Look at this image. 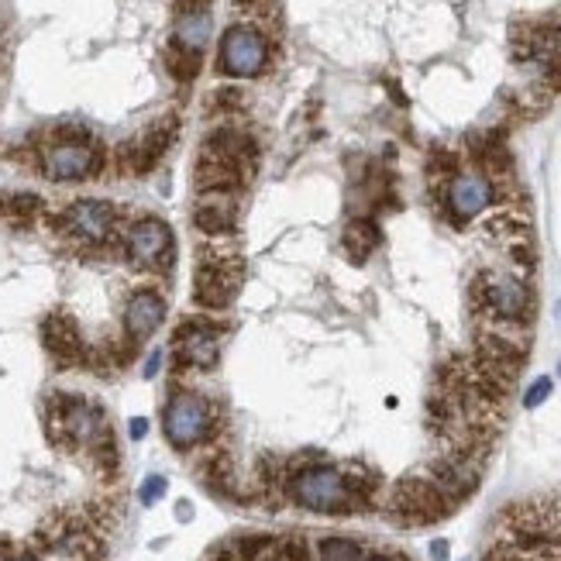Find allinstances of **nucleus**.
Listing matches in <instances>:
<instances>
[{
  "mask_svg": "<svg viewBox=\"0 0 561 561\" xmlns=\"http://www.w3.org/2000/svg\"><path fill=\"white\" fill-rule=\"evenodd\" d=\"M286 486H290L293 503L303 506V510L334 513V517L362 510L352 496V489H348L345 472L334 469V465H321V462L296 465V469L290 472V479H286Z\"/></svg>",
  "mask_w": 561,
  "mask_h": 561,
  "instance_id": "obj_1",
  "label": "nucleus"
},
{
  "mask_svg": "<svg viewBox=\"0 0 561 561\" xmlns=\"http://www.w3.org/2000/svg\"><path fill=\"white\" fill-rule=\"evenodd\" d=\"M469 300L475 310H489L503 324H527L534 314L531 286L517 276H489V272H479L469 286Z\"/></svg>",
  "mask_w": 561,
  "mask_h": 561,
  "instance_id": "obj_2",
  "label": "nucleus"
},
{
  "mask_svg": "<svg viewBox=\"0 0 561 561\" xmlns=\"http://www.w3.org/2000/svg\"><path fill=\"white\" fill-rule=\"evenodd\" d=\"M386 510L396 524L424 527V524H434V520L448 517V513L455 510V503H451L448 496L427 479V475H410V479H403L393 486Z\"/></svg>",
  "mask_w": 561,
  "mask_h": 561,
  "instance_id": "obj_3",
  "label": "nucleus"
},
{
  "mask_svg": "<svg viewBox=\"0 0 561 561\" xmlns=\"http://www.w3.org/2000/svg\"><path fill=\"white\" fill-rule=\"evenodd\" d=\"M214 407L204 400V396H193V393H176L173 400L166 403L162 410V431H166V441L173 448L186 451V448H197L214 438Z\"/></svg>",
  "mask_w": 561,
  "mask_h": 561,
  "instance_id": "obj_4",
  "label": "nucleus"
},
{
  "mask_svg": "<svg viewBox=\"0 0 561 561\" xmlns=\"http://www.w3.org/2000/svg\"><path fill=\"white\" fill-rule=\"evenodd\" d=\"M100 166H104V155H100V148L93 145L87 135L59 138V142L42 155L45 176L56 179V183H76V179H87L93 173H100Z\"/></svg>",
  "mask_w": 561,
  "mask_h": 561,
  "instance_id": "obj_5",
  "label": "nucleus"
},
{
  "mask_svg": "<svg viewBox=\"0 0 561 561\" xmlns=\"http://www.w3.org/2000/svg\"><path fill=\"white\" fill-rule=\"evenodd\" d=\"M269 62V45L266 35L252 25H235L224 31L221 38V69L238 80H252L266 69Z\"/></svg>",
  "mask_w": 561,
  "mask_h": 561,
  "instance_id": "obj_6",
  "label": "nucleus"
},
{
  "mask_svg": "<svg viewBox=\"0 0 561 561\" xmlns=\"http://www.w3.org/2000/svg\"><path fill=\"white\" fill-rule=\"evenodd\" d=\"M238 279H241V262L235 255H200V266H197V279H193V296L204 310H224L231 307L238 290Z\"/></svg>",
  "mask_w": 561,
  "mask_h": 561,
  "instance_id": "obj_7",
  "label": "nucleus"
},
{
  "mask_svg": "<svg viewBox=\"0 0 561 561\" xmlns=\"http://www.w3.org/2000/svg\"><path fill=\"white\" fill-rule=\"evenodd\" d=\"M176 131H179V121L176 118H162L155 128H148L138 142H124L118 148V162L124 173H135V176H145L152 173L155 166H159L162 155L173 148L176 142Z\"/></svg>",
  "mask_w": 561,
  "mask_h": 561,
  "instance_id": "obj_8",
  "label": "nucleus"
},
{
  "mask_svg": "<svg viewBox=\"0 0 561 561\" xmlns=\"http://www.w3.org/2000/svg\"><path fill=\"white\" fill-rule=\"evenodd\" d=\"M493 200H496V190H493V179L489 176H482V173L451 176L448 210H451V221L455 224H465V221H472V217H479Z\"/></svg>",
  "mask_w": 561,
  "mask_h": 561,
  "instance_id": "obj_9",
  "label": "nucleus"
},
{
  "mask_svg": "<svg viewBox=\"0 0 561 561\" xmlns=\"http://www.w3.org/2000/svg\"><path fill=\"white\" fill-rule=\"evenodd\" d=\"M128 255L142 266H155V262H169L173 255V231L159 221V217H142L128 228L124 235Z\"/></svg>",
  "mask_w": 561,
  "mask_h": 561,
  "instance_id": "obj_10",
  "label": "nucleus"
},
{
  "mask_svg": "<svg viewBox=\"0 0 561 561\" xmlns=\"http://www.w3.org/2000/svg\"><path fill=\"white\" fill-rule=\"evenodd\" d=\"M114 221H118V210L107 200H76L62 214V228L80 241H104L114 231Z\"/></svg>",
  "mask_w": 561,
  "mask_h": 561,
  "instance_id": "obj_11",
  "label": "nucleus"
},
{
  "mask_svg": "<svg viewBox=\"0 0 561 561\" xmlns=\"http://www.w3.org/2000/svg\"><path fill=\"white\" fill-rule=\"evenodd\" d=\"M248 179V169L235 159H224L214 152H200L197 166H193V186L197 193H238Z\"/></svg>",
  "mask_w": 561,
  "mask_h": 561,
  "instance_id": "obj_12",
  "label": "nucleus"
},
{
  "mask_svg": "<svg viewBox=\"0 0 561 561\" xmlns=\"http://www.w3.org/2000/svg\"><path fill=\"white\" fill-rule=\"evenodd\" d=\"M42 345H45V352L56 358V365H62V369L87 362V345H83V338H80V327L69 321V317H45L42 321Z\"/></svg>",
  "mask_w": 561,
  "mask_h": 561,
  "instance_id": "obj_13",
  "label": "nucleus"
},
{
  "mask_svg": "<svg viewBox=\"0 0 561 561\" xmlns=\"http://www.w3.org/2000/svg\"><path fill=\"white\" fill-rule=\"evenodd\" d=\"M162 321H166V300L155 290H138L128 300V307H124V334H128L135 345L152 338L162 327Z\"/></svg>",
  "mask_w": 561,
  "mask_h": 561,
  "instance_id": "obj_14",
  "label": "nucleus"
},
{
  "mask_svg": "<svg viewBox=\"0 0 561 561\" xmlns=\"http://www.w3.org/2000/svg\"><path fill=\"white\" fill-rule=\"evenodd\" d=\"M231 193H207L200 197V204L193 207V224L200 235L217 238L235 231V207H231Z\"/></svg>",
  "mask_w": 561,
  "mask_h": 561,
  "instance_id": "obj_15",
  "label": "nucleus"
},
{
  "mask_svg": "<svg viewBox=\"0 0 561 561\" xmlns=\"http://www.w3.org/2000/svg\"><path fill=\"white\" fill-rule=\"evenodd\" d=\"M210 28H214V14L210 7H197V11L179 14L176 21V45L190 52H204V45L210 42Z\"/></svg>",
  "mask_w": 561,
  "mask_h": 561,
  "instance_id": "obj_16",
  "label": "nucleus"
},
{
  "mask_svg": "<svg viewBox=\"0 0 561 561\" xmlns=\"http://www.w3.org/2000/svg\"><path fill=\"white\" fill-rule=\"evenodd\" d=\"M379 245V224L369 221V217H355L345 228V252L352 262H365Z\"/></svg>",
  "mask_w": 561,
  "mask_h": 561,
  "instance_id": "obj_17",
  "label": "nucleus"
},
{
  "mask_svg": "<svg viewBox=\"0 0 561 561\" xmlns=\"http://www.w3.org/2000/svg\"><path fill=\"white\" fill-rule=\"evenodd\" d=\"M166 66L179 83H193L200 76V69H204V56L183 49V45H173V49L166 52Z\"/></svg>",
  "mask_w": 561,
  "mask_h": 561,
  "instance_id": "obj_18",
  "label": "nucleus"
},
{
  "mask_svg": "<svg viewBox=\"0 0 561 561\" xmlns=\"http://www.w3.org/2000/svg\"><path fill=\"white\" fill-rule=\"evenodd\" d=\"M317 561H365V548L352 537H324L317 544Z\"/></svg>",
  "mask_w": 561,
  "mask_h": 561,
  "instance_id": "obj_19",
  "label": "nucleus"
},
{
  "mask_svg": "<svg viewBox=\"0 0 561 561\" xmlns=\"http://www.w3.org/2000/svg\"><path fill=\"white\" fill-rule=\"evenodd\" d=\"M259 561H314V555H310L303 537H283V541H272Z\"/></svg>",
  "mask_w": 561,
  "mask_h": 561,
  "instance_id": "obj_20",
  "label": "nucleus"
},
{
  "mask_svg": "<svg viewBox=\"0 0 561 561\" xmlns=\"http://www.w3.org/2000/svg\"><path fill=\"white\" fill-rule=\"evenodd\" d=\"M162 496H166V475H148L142 482V489H138V500L145 506H155Z\"/></svg>",
  "mask_w": 561,
  "mask_h": 561,
  "instance_id": "obj_21",
  "label": "nucleus"
},
{
  "mask_svg": "<svg viewBox=\"0 0 561 561\" xmlns=\"http://www.w3.org/2000/svg\"><path fill=\"white\" fill-rule=\"evenodd\" d=\"M551 389H555V383H551L548 376H541V379H537V383H534V386H531V389H527V393H524V407H527V410L541 407V403H544V400H548V396H551Z\"/></svg>",
  "mask_w": 561,
  "mask_h": 561,
  "instance_id": "obj_22",
  "label": "nucleus"
},
{
  "mask_svg": "<svg viewBox=\"0 0 561 561\" xmlns=\"http://www.w3.org/2000/svg\"><path fill=\"white\" fill-rule=\"evenodd\" d=\"M241 90L235 87H221L214 93V111H235V107H241Z\"/></svg>",
  "mask_w": 561,
  "mask_h": 561,
  "instance_id": "obj_23",
  "label": "nucleus"
},
{
  "mask_svg": "<svg viewBox=\"0 0 561 561\" xmlns=\"http://www.w3.org/2000/svg\"><path fill=\"white\" fill-rule=\"evenodd\" d=\"M148 434V420L145 417H135L131 420V441H142Z\"/></svg>",
  "mask_w": 561,
  "mask_h": 561,
  "instance_id": "obj_24",
  "label": "nucleus"
},
{
  "mask_svg": "<svg viewBox=\"0 0 561 561\" xmlns=\"http://www.w3.org/2000/svg\"><path fill=\"white\" fill-rule=\"evenodd\" d=\"M159 365H162V352H152V355H148V362H145V376L152 379L155 372H159Z\"/></svg>",
  "mask_w": 561,
  "mask_h": 561,
  "instance_id": "obj_25",
  "label": "nucleus"
},
{
  "mask_svg": "<svg viewBox=\"0 0 561 561\" xmlns=\"http://www.w3.org/2000/svg\"><path fill=\"white\" fill-rule=\"evenodd\" d=\"M431 555H434V561H448V541H434Z\"/></svg>",
  "mask_w": 561,
  "mask_h": 561,
  "instance_id": "obj_26",
  "label": "nucleus"
},
{
  "mask_svg": "<svg viewBox=\"0 0 561 561\" xmlns=\"http://www.w3.org/2000/svg\"><path fill=\"white\" fill-rule=\"evenodd\" d=\"M176 517L179 520H183V524H186V520H193V503H176Z\"/></svg>",
  "mask_w": 561,
  "mask_h": 561,
  "instance_id": "obj_27",
  "label": "nucleus"
},
{
  "mask_svg": "<svg viewBox=\"0 0 561 561\" xmlns=\"http://www.w3.org/2000/svg\"><path fill=\"white\" fill-rule=\"evenodd\" d=\"M197 7H207V0H179V14L197 11Z\"/></svg>",
  "mask_w": 561,
  "mask_h": 561,
  "instance_id": "obj_28",
  "label": "nucleus"
},
{
  "mask_svg": "<svg viewBox=\"0 0 561 561\" xmlns=\"http://www.w3.org/2000/svg\"><path fill=\"white\" fill-rule=\"evenodd\" d=\"M7 561H38V558H7Z\"/></svg>",
  "mask_w": 561,
  "mask_h": 561,
  "instance_id": "obj_29",
  "label": "nucleus"
},
{
  "mask_svg": "<svg viewBox=\"0 0 561 561\" xmlns=\"http://www.w3.org/2000/svg\"><path fill=\"white\" fill-rule=\"evenodd\" d=\"M376 561H396V558H376Z\"/></svg>",
  "mask_w": 561,
  "mask_h": 561,
  "instance_id": "obj_30",
  "label": "nucleus"
},
{
  "mask_svg": "<svg viewBox=\"0 0 561 561\" xmlns=\"http://www.w3.org/2000/svg\"><path fill=\"white\" fill-rule=\"evenodd\" d=\"M558 45H561V28H558Z\"/></svg>",
  "mask_w": 561,
  "mask_h": 561,
  "instance_id": "obj_31",
  "label": "nucleus"
}]
</instances>
